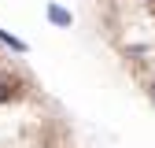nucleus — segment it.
Instances as JSON below:
<instances>
[{"mask_svg": "<svg viewBox=\"0 0 155 148\" xmlns=\"http://www.w3.org/2000/svg\"><path fill=\"white\" fill-rule=\"evenodd\" d=\"M18 92H22V85H18V78H11V74H0V104L15 100Z\"/></svg>", "mask_w": 155, "mask_h": 148, "instance_id": "obj_1", "label": "nucleus"}, {"mask_svg": "<svg viewBox=\"0 0 155 148\" xmlns=\"http://www.w3.org/2000/svg\"><path fill=\"white\" fill-rule=\"evenodd\" d=\"M48 18H52V22H59V26H70V11H63V8H48Z\"/></svg>", "mask_w": 155, "mask_h": 148, "instance_id": "obj_2", "label": "nucleus"}, {"mask_svg": "<svg viewBox=\"0 0 155 148\" xmlns=\"http://www.w3.org/2000/svg\"><path fill=\"white\" fill-rule=\"evenodd\" d=\"M151 96H155V85H151Z\"/></svg>", "mask_w": 155, "mask_h": 148, "instance_id": "obj_4", "label": "nucleus"}, {"mask_svg": "<svg viewBox=\"0 0 155 148\" xmlns=\"http://www.w3.org/2000/svg\"><path fill=\"white\" fill-rule=\"evenodd\" d=\"M144 4H155V0H144Z\"/></svg>", "mask_w": 155, "mask_h": 148, "instance_id": "obj_3", "label": "nucleus"}]
</instances>
